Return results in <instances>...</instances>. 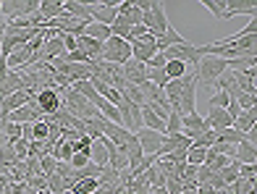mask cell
Instances as JSON below:
<instances>
[{"instance_id":"1","label":"cell","mask_w":257,"mask_h":194,"mask_svg":"<svg viewBox=\"0 0 257 194\" xmlns=\"http://www.w3.org/2000/svg\"><path fill=\"white\" fill-rule=\"evenodd\" d=\"M61 102H63V110L71 113V116L79 118V121H89V118H97L100 116V110L92 105V102H87L79 92H74L71 87H66L63 92H61Z\"/></svg>"},{"instance_id":"17","label":"cell","mask_w":257,"mask_h":194,"mask_svg":"<svg viewBox=\"0 0 257 194\" xmlns=\"http://www.w3.org/2000/svg\"><path fill=\"white\" fill-rule=\"evenodd\" d=\"M184 147H192V142L186 139L184 134H176V136H166V139H163V147H160V155H158V157H166V155L176 152V150H184Z\"/></svg>"},{"instance_id":"23","label":"cell","mask_w":257,"mask_h":194,"mask_svg":"<svg viewBox=\"0 0 257 194\" xmlns=\"http://www.w3.org/2000/svg\"><path fill=\"white\" fill-rule=\"evenodd\" d=\"M202 6H205L218 21H226V0H202Z\"/></svg>"},{"instance_id":"2","label":"cell","mask_w":257,"mask_h":194,"mask_svg":"<svg viewBox=\"0 0 257 194\" xmlns=\"http://www.w3.org/2000/svg\"><path fill=\"white\" fill-rule=\"evenodd\" d=\"M228 71V61L223 58H215V55H202L200 63H197V84H207V87H215V82Z\"/></svg>"},{"instance_id":"13","label":"cell","mask_w":257,"mask_h":194,"mask_svg":"<svg viewBox=\"0 0 257 194\" xmlns=\"http://www.w3.org/2000/svg\"><path fill=\"white\" fill-rule=\"evenodd\" d=\"M184 42H189L184 37V34L173 27V24H168V29H166V34L158 40V50L163 53V50H168V48H176V45H184Z\"/></svg>"},{"instance_id":"15","label":"cell","mask_w":257,"mask_h":194,"mask_svg":"<svg viewBox=\"0 0 257 194\" xmlns=\"http://www.w3.org/2000/svg\"><path fill=\"white\" fill-rule=\"evenodd\" d=\"M233 129H236L239 134L247 136L249 131L257 129V116H254V110H241L236 118H233Z\"/></svg>"},{"instance_id":"5","label":"cell","mask_w":257,"mask_h":194,"mask_svg":"<svg viewBox=\"0 0 257 194\" xmlns=\"http://www.w3.org/2000/svg\"><path fill=\"white\" fill-rule=\"evenodd\" d=\"M134 136H137L139 147H142V155H150V157H158V155H160L163 139H166L163 134H158V131H153V129H145V126H142Z\"/></svg>"},{"instance_id":"20","label":"cell","mask_w":257,"mask_h":194,"mask_svg":"<svg viewBox=\"0 0 257 194\" xmlns=\"http://www.w3.org/2000/svg\"><path fill=\"white\" fill-rule=\"evenodd\" d=\"M247 136L244 134H239L236 129H220V131H215V142H223V144H241Z\"/></svg>"},{"instance_id":"37","label":"cell","mask_w":257,"mask_h":194,"mask_svg":"<svg viewBox=\"0 0 257 194\" xmlns=\"http://www.w3.org/2000/svg\"><path fill=\"white\" fill-rule=\"evenodd\" d=\"M63 194H74V191H63Z\"/></svg>"},{"instance_id":"31","label":"cell","mask_w":257,"mask_h":194,"mask_svg":"<svg viewBox=\"0 0 257 194\" xmlns=\"http://www.w3.org/2000/svg\"><path fill=\"white\" fill-rule=\"evenodd\" d=\"M228 102H231V97H228L226 92H220V89H218V92H215L213 97H210V108H220V110H226V108H228Z\"/></svg>"},{"instance_id":"4","label":"cell","mask_w":257,"mask_h":194,"mask_svg":"<svg viewBox=\"0 0 257 194\" xmlns=\"http://www.w3.org/2000/svg\"><path fill=\"white\" fill-rule=\"evenodd\" d=\"M40 0H6L0 6V19L14 21V19H27L32 14H37Z\"/></svg>"},{"instance_id":"27","label":"cell","mask_w":257,"mask_h":194,"mask_svg":"<svg viewBox=\"0 0 257 194\" xmlns=\"http://www.w3.org/2000/svg\"><path fill=\"white\" fill-rule=\"evenodd\" d=\"M147 82L163 89V87H166V84L171 82V79L166 76V71H163V68H147Z\"/></svg>"},{"instance_id":"11","label":"cell","mask_w":257,"mask_h":194,"mask_svg":"<svg viewBox=\"0 0 257 194\" xmlns=\"http://www.w3.org/2000/svg\"><path fill=\"white\" fill-rule=\"evenodd\" d=\"M254 0H226V19L231 21L236 14H247L249 19H254Z\"/></svg>"},{"instance_id":"19","label":"cell","mask_w":257,"mask_h":194,"mask_svg":"<svg viewBox=\"0 0 257 194\" xmlns=\"http://www.w3.org/2000/svg\"><path fill=\"white\" fill-rule=\"evenodd\" d=\"M84 37H89V40H97V42H105V40L110 37V27L97 24V21H89L87 29H84Z\"/></svg>"},{"instance_id":"14","label":"cell","mask_w":257,"mask_h":194,"mask_svg":"<svg viewBox=\"0 0 257 194\" xmlns=\"http://www.w3.org/2000/svg\"><path fill=\"white\" fill-rule=\"evenodd\" d=\"M108 139L105 136H100V139H92V147H89V163H95V165H108Z\"/></svg>"},{"instance_id":"9","label":"cell","mask_w":257,"mask_h":194,"mask_svg":"<svg viewBox=\"0 0 257 194\" xmlns=\"http://www.w3.org/2000/svg\"><path fill=\"white\" fill-rule=\"evenodd\" d=\"M123 79L126 84H134V87H142L147 82V66L139 63V61H126L123 66Z\"/></svg>"},{"instance_id":"35","label":"cell","mask_w":257,"mask_h":194,"mask_svg":"<svg viewBox=\"0 0 257 194\" xmlns=\"http://www.w3.org/2000/svg\"><path fill=\"white\" fill-rule=\"evenodd\" d=\"M226 113H228L231 118H236L239 113H241V108H239V102H233V100H231V102H228V108H226Z\"/></svg>"},{"instance_id":"30","label":"cell","mask_w":257,"mask_h":194,"mask_svg":"<svg viewBox=\"0 0 257 194\" xmlns=\"http://www.w3.org/2000/svg\"><path fill=\"white\" fill-rule=\"evenodd\" d=\"M192 144L194 147H202V150H207V147H213L215 144V131H202L200 136H197V139H192Z\"/></svg>"},{"instance_id":"3","label":"cell","mask_w":257,"mask_h":194,"mask_svg":"<svg viewBox=\"0 0 257 194\" xmlns=\"http://www.w3.org/2000/svg\"><path fill=\"white\" fill-rule=\"evenodd\" d=\"M100 61L113 63V66H123L126 61H132V45H128L126 40H118V37H108L102 42Z\"/></svg>"},{"instance_id":"38","label":"cell","mask_w":257,"mask_h":194,"mask_svg":"<svg viewBox=\"0 0 257 194\" xmlns=\"http://www.w3.org/2000/svg\"><path fill=\"white\" fill-rule=\"evenodd\" d=\"M0 6H3V0H0Z\"/></svg>"},{"instance_id":"36","label":"cell","mask_w":257,"mask_h":194,"mask_svg":"<svg viewBox=\"0 0 257 194\" xmlns=\"http://www.w3.org/2000/svg\"><path fill=\"white\" fill-rule=\"evenodd\" d=\"M37 194H53L50 189H42V191H37Z\"/></svg>"},{"instance_id":"18","label":"cell","mask_w":257,"mask_h":194,"mask_svg":"<svg viewBox=\"0 0 257 194\" xmlns=\"http://www.w3.org/2000/svg\"><path fill=\"white\" fill-rule=\"evenodd\" d=\"M142 126H145V129H153V131H158V134L166 136V121H160L147 105L142 108Z\"/></svg>"},{"instance_id":"33","label":"cell","mask_w":257,"mask_h":194,"mask_svg":"<svg viewBox=\"0 0 257 194\" xmlns=\"http://www.w3.org/2000/svg\"><path fill=\"white\" fill-rule=\"evenodd\" d=\"M58 34H61V32H58ZM61 40H63V50L66 53L79 50V42H76V37H71V34H61Z\"/></svg>"},{"instance_id":"8","label":"cell","mask_w":257,"mask_h":194,"mask_svg":"<svg viewBox=\"0 0 257 194\" xmlns=\"http://www.w3.org/2000/svg\"><path fill=\"white\" fill-rule=\"evenodd\" d=\"M181 123H184V126H181V134L186 136V139H197V136H200L202 131H207V123H205V118L200 116V113H189V116H184L181 118Z\"/></svg>"},{"instance_id":"16","label":"cell","mask_w":257,"mask_h":194,"mask_svg":"<svg viewBox=\"0 0 257 194\" xmlns=\"http://www.w3.org/2000/svg\"><path fill=\"white\" fill-rule=\"evenodd\" d=\"M233 160L236 163H247V165H254L257 163V144H249L244 139L241 144H236V152H233Z\"/></svg>"},{"instance_id":"7","label":"cell","mask_w":257,"mask_h":194,"mask_svg":"<svg viewBox=\"0 0 257 194\" xmlns=\"http://www.w3.org/2000/svg\"><path fill=\"white\" fill-rule=\"evenodd\" d=\"M155 53H158V40L153 37V34H147V37L139 40V42H132V61L147 63Z\"/></svg>"},{"instance_id":"34","label":"cell","mask_w":257,"mask_h":194,"mask_svg":"<svg viewBox=\"0 0 257 194\" xmlns=\"http://www.w3.org/2000/svg\"><path fill=\"white\" fill-rule=\"evenodd\" d=\"M236 102H239V108H241V110H254L257 95H241V97H239Z\"/></svg>"},{"instance_id":"32","label":"cell","mask_w":257,"mask_h":194,"mask_svg":"<svg viewBox=\"0 0 257 194\" xmlns=\"http://www.w3.org/2000/svg\"><path fill=\"white\" fill-rule=\"evenodd\" d=\"M68 165H71V168H76V170H81L84 165H89V155L74 152V155H71V160H68Z\"/></svg>"},{"instance_id":"25","label":"cell","mask_w":257,"mask_h":194,"mask_svg":"<svg viewBox=\"0 0 257 194\" xmlns=\"http://www.w3.org/2000/svg\"><path fill=\"white\" fill-rule=\"evenodd\" d=\"M48 134H50V129H48V121H34L32 123V142H48Z\"/></svg>"},{"instance_id":"28","label":"cell","mask_w":257,"mask_h":194,"mask_svg":"<svg viewBox=\"0 0 257 194\" xmlns=\"http://www.w3.org/2000/svg\"><path fill=\"white\" fill-rule=\"evenodd\" d=\"M8 144H11V150L16 152V160H27V157H29V142L27 139H14Z\"/></svg>"},{"instance_id":"29","label":"cell","mask_w":257,"mask_h":194,"mask_svg":"<svg viewBox=\"0 0 257 194\" xmlns=\"http://www.w3.org/2000/svg\"><path fill=\"white\" fill-rule=\"evenodd\" d=\"M0 129H3V134L8 136V142H14V139H21V126L14 121H3L0 123Z\"/></svg>"},{"instance_id":"24","label":"cell","mask_w":257,"mask_h":194,"mask_svg":"<svg viewBox=\"0 0 257 194\" xmlns=\"http://www.w3.org/2000/svg\"><path fill=\"white\" fill-rule=\"evenodd\" d=\"M181 113H176V110H171V116H168V121H166V136H176V134H181Z\"/></svg>"},{"instance_id":"22","label":"cell","mask_w":257,"mask_h":194,"mask_svg":"<svg viewBox=\"0 0 257 194\" xmlns=\"http://www.w3.org/2000/svg\"><path fill=\"white\" fill-rule=\"evenodd\" d=\"M163 71H166V76L171 79H184L186 76V63H181V61H166V66H163Z\"/></svg>"},{"instance_id":"6","label":"cell","mask_w":257,"mask_h":194,"mask_svg":"<svg viewBox=\"0 0 257 194\" xmlns=\"http://www.w3.org/2000/svg\"><path fill=\"white\" fill-rule=\"evenodd\" d=\"M37 108H40V113L45 118L55 116V113L63 108L61 92H58V89H40V92H37Z\"/></svg>"},{"instance_id":"10","label":"cell","mask_w":257,"mask_h":194,"mask_svg":"<svg viewBox=\"0 0 257 194\" xmlns=\"http://www.w3.org/2000/svg\"><path fill=\"white\" fill-rule=\"evenodd\" d=\"M202 118H205L210 131H220V129H231L233 126V118L228 116L226 110H220V108H210L207 116H202Z\"/></svg>"},{"instance_id":"26","label":"cell","mask_w":257,"mask_h":194,"mask_svg":"<svg viewBox=\"0 0 257 194\" xmlns=\"http://www.w3.org/2000/svg\"><path fill=\"white\" fill-rule=\"evenodd\" d=\"M205 157H207V150H202V147H189L186 150V163L189 165H205Z\"/></svg>"},{"instance_id":"12","label":"cell","mask_w":257,"mask_h":194,"mask_svg":"<svg viewBox=\"0 0 257 194\" xmlns=\"http://www.w3.org/2000/svg\"><path fill=\"white\" fill-rule=\"evenodd\" d=\"M37 14L45 21H53V19H61L66 11H63V0H40V8Z\"/></svg>"},{"instance_id":"21","label":"cell","mask_w":257,"mask_h":194,"mask_svg":"<svg viewBox=\"0 0 257 194\" xmlns=\"http://www.w3.org/2000/svg\"><path fill=\"white\" fill-rule=\"evenodd\" d=\"M97 186H100L97 178H79V181H74V186L68 191H74V194H95Z\"/></svg>"}]
</instances>
